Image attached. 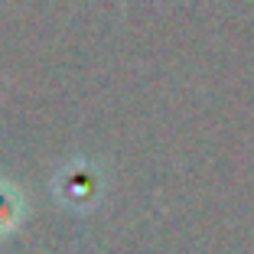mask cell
<instances>
[{
    "label": "cell",
    "mask_w": 254,
    "mask_h": 254,
    "mask_svg": "<svg viewBox=\"0 0 254 254\" xmlns=\"http://www.w3.org/2000/svg\"><path fill=\"white\" fill-rule=\"evenodd\" d=\"M23 218V199L7 180H0V238L13 235Z\"/></svg>",
    "instance_id": "cell-2"
},
{
    "label": "cell",
    "mask_w": 254,
    "mask_h": 254,
    "mask_svg": "<svg viewBox=\"0 0 254 254\" xmlns=\"http://www.w3.org/2000/svg\"><path fill=\"white\" fill-rule=\"evenodd\" d=\"M95 192H98V176L88 163H72L65 173L59 176V195L62 202L68 205H85V202H95Z\"/></svg>",
    "instance_id": "cell-1"
}]
</instances>
